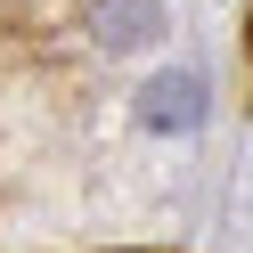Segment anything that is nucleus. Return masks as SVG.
Returning a JSON list of instances; mask_svg holds the SVG:
<instances>
[{"mask_svg":"<svg viewBox=\"0 0 253 253\" xmlns=\"http://www.w3.org/2000/svg\"><path fill=\"white\" fill-rule=\"evenodd\" d=\"M139 131H164V139L204 131V74H188V66L147 74L139 82Z\"/></svg>","mask_w":253,"mask_h":253,"instance_id":"f257e3e1","label":"nucleus"},{"mask_svg":"<svg viewBox=\"0 0 253 253\" xmlns=\"http://www.w3.org/2000/svg\"><path fill=\"white\" fill-rule=\"evenodd\" d=\"M98 41L106 49H147V41H164V8L155 0H98Z\"/></svg>","mask_w":253,"mask_h":253,"instance_id":"f03ea898","label":"nucleus"}]
</instances>
